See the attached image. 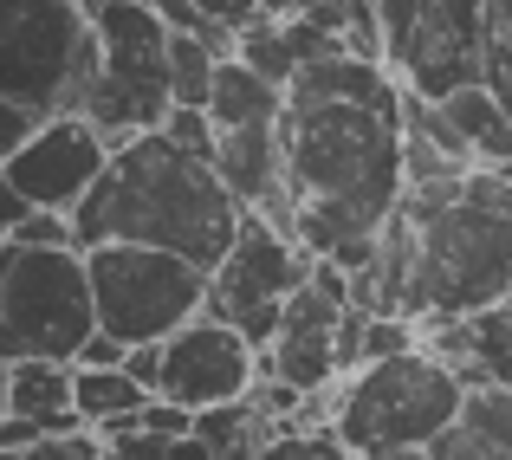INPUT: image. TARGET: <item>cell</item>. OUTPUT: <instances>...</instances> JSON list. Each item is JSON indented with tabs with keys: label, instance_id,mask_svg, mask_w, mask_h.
I'll use <instances>...</instances> for the list:
<instances>
[{
	"label": "cell",
	"instance_id": "obj_28",
	"mask_svg": "<svg viewBox=\"0 0 512 460\" xmlns=\"http://www.w3.org/2000/svg\"><path fill=\"white\" fill-rule=\"evenodd\" d=\"M195 7L208 13L214 26H227V33H247L253 20H266V7H260V0H195Z\"/></svg>",
	"mask_w": 512,
	"mask_h": 460
},
{
	"label": "cell",
	"instance_id": "obj_13",
	"mask_svg": "<svg viewBox=\"0 0 512 460\" xmlns=\"http://www.w3.org/2000/svg\"><path fill=\"white\" fill-rule=\"evenodd\" d=\"M117 143L104 137L91 117H59L46 124L39 137H26L20 150L7 156V182L20 188L33 208H59V214H78V201L98 188V175L111 169Z\"/></svg>",
	"mask_w": 512,
	"mask_h": 460
},
{
	"label": "cell",
	"instance_id": "obj_5",
	"mask_svg": "<svg viewBox=\"0 0 512 460\" xmlns=\"http://www.w3.org/2000/svg\"><path fill=\"white\" fill-rule=\"evenodd\" d=\"M461 409H467V383L454 376V363H441L428 344H415L402 357L350 370L338 383L331 428L363 460H396V454L435 448L461 422Z\"/></svg>",
	"mask_w": 512,
	"mask_h": 460
},
{
	"label": "cell",
	"instance_id": "obj_7",
	"mask_svg": "<svg viewBox=\"0 0 512 460\" xmlns=\"http://www.w3.org/2000/svg\"><path fill=\"white\" fill-rule=\"evenodd\" d=\"M98 26V85L85 98V117L124 150L143 130H163L175 91H169V20L150 0H104L91 7Z\"/></svg>",
	"mask_w": 512,
	"mask_h": 460
},
{
	"label": "cell",
	"instance_id": "obj_6",
	"mask_svg": "<svg viewBox=\"0 0 512 460\" xmlns=\"http://www.w3.org/2000/svg\"><path fill=\"white\" fill-rule=\"evenodd\" d=\"M98 337L85 247H20L0 240V357H52L78 363Z\"/></svg>",
	"mask_w": 512,
	"mask_h": 460
},
{
	"label": "cell",
	"instance_id": "obj_34",
	"mask_svg": "<svg viewBox=\"0 0 512 460\" xmlns=\"http://www.w3.org/2000/svg\"><path fill=\"white\" fill-rule=\"evenodd\" d=\"M7 396H13V363L0 357V415H7Z\"/></svg>",
	"mask_w": 512,
	"mask_h": 460
},
{
	"label": "cell",
	"instance_id": "obj_27",
	"mask_svg": "<svg viewBox=\"0 0 512 460\" xmlns=\"http://www.w3.org/2000/svg\"><path fill=\"white\" fill-rule=\"evenodd\" d=\"M104 441H111V454H117V460H169V441H163V435H150V428H137V422L117 428V435H104Z\"/></svg>",
	"mask_w": 512,
	"mask_h": 460
},
{
	"label": "cell",
	"instance_id": "obj_22",
	"mask_svg": "<svg viewBox=\"0 0 512 460\" xmlns=\"http://www.w3.org/2000/svg\"><path fill=\"white\" fill-rule=\"evenodd\" d=\"M260 460H363V454L344 448L338 428H279L260 448Z\"/></svg>",
	"mask_w": 512,
	"mask_h": 460
},
{
	"label": "cell",
	"instance_id": "obj_11",
	"mask_svg": "<svg viewBox=\"0 0 512 460\" xmlns=\"http://www.w3.org/2000/svg\"><path fill=\"white\" fill-rule=\"evenodd\" d=\"M260 376H266L260 344L201 311L195 324L163 337V383H156V396L201 415V409H221V402H247L260 389Z\"/></svg>",
	"mask_w": 512,
	"mask_h": 460
},
{
	"label": "cell",
	"instance_id": "obj_23",
	"mask_svg": "<svg viewBox=\"0 0 512 460\" xmlns=\"http://www.w3.org/2000/svg\"><path fill=\"white\" fill-rule=\"evenodd\" d=\"M163 137H169V143H182L188 156H208V162H214V150H221V130H214V117L201 111V104H169Z\"/></svg>",
	"mask_w": 512,
	"mask_h": 460
},
{
	"label": "cell",
	"instance_id": "obj_30",
	"mask_svg": "<svg viewBox=\"0 0 512 460\" xmlns=\"http://www.w3.org/2000/svg\"><path fill=\"white\" fill-rule=\"evenodd\" d=\"M26 214H33V201H26L20 188L7 182V169H0V240H13V234H20V221H26Z\"/></svg>",
	"mask_w": 512,
	"mask_h": 460
},
{
	"label": "cell",
	"instance_id": "obj_17",
	"mask_svg": "<svg viewBox=\"0 0 512 460\" xmlns=\"http://www.w3.org/2000/svg\"><path fill=\"white\" fill-rule=\"evenodd\" d=\"M441 111L454 117V130L467 137V150H474L480 169H500V162H512V104L487 85V78H480V85L448 91V98H441Z\"/></svg>",
	"mask_w": 512,
	"mask_h": 460
},
{
	"label": "cell",
	"instance_id": "obj_15",
	"mask_svg": "<svg viewBox=\"0 0 512 460\" xmlns=\"http://www.w3.org/2000/svg\"><path fill=\"white\" fill-rule=\"evenodd\" d=\"M396 460H512V389L487 383L467 389V409L435 448L422 454H396Z\"/></svg>",
	"mask_w": 512,
	"mask_h": 460
},
{
	"label": "cell",
	"instance_id": "obj_31",
	"mask_svg": "<svg viewBox=\"0 0 512 460\" xmlns=\"http://www.w3.org/2000/svg\"><path fill=\"white\" fill-rule=\"evenodd\" d=\"M124 370L137 376L143 389H156L163 383V344H130V357H124Z\"/></svg>",
	"mask_w": 512,
	"mask_h": 460
},
{
	"label": "cell",
	"instance_id": "obj_20",
	"mask_svg": "<svg viewBox=\"0 0 512 460\" xmlns=\"http://www.w3.org/2000/svg\"><path fill=\"white\" fill-rule=\"evenodd\" d=\"M214 72H221V52H214V39H201V33H169V91H175V104H201V111H208Z\"/></svg>",
	"mask_w": 512,
	"mask_h": 460
},
{
	"label": "cell",
	"instance_id": "obj_10",
	"mask_svg": "<svg viewBox=\"0 0 512 460\" xmlns=\"http://www.w3.org/2000/svg\"><path fill=\"white\" fill-rule=\"evenodd\" d=\"M344 311H350V273L338 260H318L312 279L292 292L286 318H279V337L260 350L266 376L305 389V396H325V389L338 383V370H344V357H338Z\"/></svg>",
	"mask_w": 512,
	"mask_h": 460
},
{
	"label": "cell",
	"instance_id": "obj_24",
	"mask_svg": "<svg viewBox=\"0 0 512 460\" xmlns=\"http://www.w3.org/2000/svg\"><path fill=\"white\" fill-rule=\"evenodd\" d=\"M13 240H20V247H78V221L59 214V208H33Z\"/></svg>",
	"mask_w": 512,
	"mask_h": 460
},
{
	"label": "cell",
	"instance_id": "obj_16",
	"mask_svg": "<svg viewBox=\"0 0 512 460\" xmlns=\"http://www.w3.org/2000/svg\"><path fill=\"white\" fill-rule=\"evenodd\" d=\"M7 415H26V422H39L46 435H72V428H85V415L72 409V363L20 357V363H13Z\"/></svg>",
	"mask_w": 512,
	"mask_h": 460
},
{
	"label": "cell",
	"instance_id": "obj_14",
	"mask_svg": "<svg viewBox=\"0 0 512 460\" xmlns=\"http://www.w3.org/2000/svg\"><path fill=\"white\" fill-rule=\"evenodd\" d=\"M214 169H221V182L234 188V201L247 214H266L273 227L292 234V221H299V188H292V169H286V137H279V124L221 130Z\"/></svg>",
	"mask_w": 512,
	"mask_h": 460
},
{
	"label": "cell",
	"instance_id": "obj_9",
	"mask_svg": "<svg viewBox=\"0 0 512 460\" xmlns=\"http://www.w3.org/2000/svg\"><path fill=\"white\" fill-rule=\"evenodd\" d=\"M312 266L318 260L299 247V234L273 227L266 214H247V227H240V240L227 247V260L208 273V318L247 331L253 344L266 350L279 337V318H286L292 292L312 279Z\"/></svg>",
	"mask_w": 512,
	"mask_h": 460
},
{
	"label": "cell",
	"instance_id": "obj_32",
	"mask_svg": "<svg viewBox=\"0 0 512 460\" xmlns=\"http://www.w3.org/2000/svg\"><path fill=\"white\" fill-rule=\"evenodd\" d=\"M39 441H46V428L39 422H26V415H0V448H39Z\"/></svg>",
	"mask_w": 512,
	"mask_h": 460
},
{
	"label": "cell",
	"instance_id": "obj_25",
	"mask_svg": "<svg viewBox=\"0 0 512 460\" xmlns=\"http://www.w3.org/2000/svg\"><path fill=\"white\" fill-rule=\"evenodd\" d=\"M111 441L98 428H72V435H46L39 448H26V460H104Z\"/></svg>",
	"mask_w": 512,
	"mask_h": 460
},
{
	"label": "cell",
	"instance_id": "obj_8",
	"mask_svg": "<svg viewBox=\"0 0 512 460\" xmlns=\"http://www.w3.org/2000/svg\"><path fill=\"white\" fill-rule=\"evenodd\" d=\"M91 266V299H98V331L117 344H163L182 324L208 311V273L169 247H85Z\"/></svg>",
	"mask_w": 512,
	"mask_h": 460
},
{
	"label": "cell",
	"instance_id": "obj_2",
	"mask_svg": "<svg viewBox=\"0 0 512 460\" xmlns=\"http://www.w3.org/2000/svg\"><path fill=\"white\" fill-rule=\"evenodd\" d=\"M72 221H78V247H111V240L169 247L182 260H195L201 273H214L247 227V208L234 201V188L221 182V169L208 156H188L163 130H143L111 156V169L78 201Z\"/></svg>",
	"mask_w": 512,
	"mask_h": 460
},
{
	"label": "cell",
	"instance_id": "obj_35",
	"mask_svg": "<svg viewBox=\"0 0 512 460\" xmlns=\"http://www.w3.org/2000/svg\"><path fill=\"white\" fill-rule=\"evenodd\" d=\"M0 460H26V454H20V448H0Z\"/></svg>",
	"mask_w": 512,
	"mask_h": 460
},
{
	"label": "cell",
	"instance_id": "obj_1",
	"mask_svg": "<svg viewBox=\"0 0 512 460\" xmlns=\"http://www.w3.org/2000/svg\"><path fill=\"white\" fill-rule=\"evenodd\" d=\"M286 169L299 188V247L312 260H338L344 273L376 260V234L409 195L402 169V78L376 59L299 65L286 85Z\"/></svg>",
	"mask_w": 512,
	"mask_h": 460
},
{
	"label": "cell",
	"instance_id": "obj_26",
	"mask_svg": "<svg viewBox=\"0 0 512 460\" xmlns=\"http://www.w3.org/2000/svg\"><path fill=\"white\" fill-rule=\"evenodd\" d=\"M137 428H150V435H163V441H182V435H195V409H182V402H169V396H150L143 415H137Z\"/></svg>",
	"mask_w": 512,
	"mask_h": 460
},
{
	"label": "cell",
	"instance_id": "obj_12",
	"mask_svg": "<svg viewBox=\"0 0 512 460\" xmlns=\"http://www.w3.org/2000/svg\"><path fill=\"white\" fill-rule=\"evenodd\" d=\"M389 72L422 98H448L487 78V0H422L415 33Z\"/></svg>",
	"mask_w": 512,
	"mask_h": 460
},
{
	"label": "cell",
	"instance_id": "obj_18",
	"mask_svg": "<svg viewBox=\"0 0 512 460\" xmlns=\"http://www.w3.org/2000/svg\"><path fill=\"white\" fill-rule=\"evenodd\" d=\"M214 130H247V124H279L286 117V91L273 78H260L247 59H221L214 72V98H208Z\"/></svg>",
	"mask_w": 512,
	"mask_h": 460
},
{
	"label": "cell",
	"instance_id": "obj_33",
	"mask_svg": "<svg viewBox=\"0 0 512 460\" xmlns=\"http://www.w3.org/2000/svg\"><path fill=\"white\" fill-rule=\"evenodd\" d=\"M169 460H221V454H214L201 435H182V441H169Z\"/></svg>",
	"mask_w": 512,
	"mask_h": 460
},
{
	"label": "cell",
	"instance_id": "obj_21",
	"mask_svg": "<svg viewBox=\"0 0 512 460\" xmlns=\"http://www.w3.org/2000/svg\"><path fill=\"white\" fill-rule=\"evenodd\" d=\"M234 59H247L260 78H273L279 91L299 78V59H292V39H286V20H253L247 33H234Z\"/></svg>",
	"mask_w": 512,
	"mask_h": 460
},
{
	"label": "cell",
	"instance_id": "obj_29",
	"mask_svg": "<svg viewBox=\"0 0 512 460\" xmlns=\"http://www.w3.org/2000/svg\"><path fill=\"white\" fill-rule=\"evenodd\" d=\"M124 357H130V344H117L111 331H98L85 350H78V363H85V370H124Z\"/></svg>",
	"mask_w": 512,
	"mask_h": 460
},
{
	"label": "cell",
	"instance_id": "obj_3",
	"mask_svg": "<svg viewBox=\"0 0 512 460\" xmlns=\"http://www.w3.org/2000/svg\"><path fill=\"white\" fill-rule=\"evenodd\" d=\"M415 234V279L409 318H474L487 305L512 299V182L493 169L428 182L402 195Z\"/></svg>",
	"mask_w": 512,
	"mask_h": 460
},
{
	"label": "cell",
	"instance_id": "obj_19",
	"mask_svg": "<svg viewBox=\"0 0 512 460\" xmlns=\"http://www.w3.org/2000/svg\"><path fill=\"white\" fill-rule=\"evenodd\" d=\"M150 396L156 389H143L130 370H85V363H72V409L85 415V428H98V435L130 428Z\"/></svg>",
	"mask_w": 512,
	"mask_h": 460
},
{
	"label": "cell",
	"instance_id": "obj_4",
	"mask_svg": "<svg viewBox=\"0 0 512 460\" xmlns=\"http://www.w3.org/2000/svg\"><path fill=\"white\" fill-rule=\"evenodd\" d=\"M98 65V26L78 0H0V169L46 124L85 117Z\"/></svg>",
	"mask_w": 512,
	"mask_h": 460
}]
</instances>
